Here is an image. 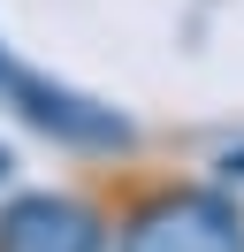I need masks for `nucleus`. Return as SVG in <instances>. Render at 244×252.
<instances>
[{
    "label": "nucleus",
    "instance_id": "f257e3e1",
    "mask_svg": "<svg viewBox=\"0 0 244 252\" xmlns=\"http://www.w3.org/2000/svg\"><path fill=\"white\" fill-rule=\"evenodd\" d=\"M115 252H244V206L214 184H168L130 206Z\"/></svg>",
    "mask_w": 244,
    "mask_h": 252
},
{
    "label": "nucleus",
    "instance_id": "f03ea898",
    "mask_svg": "<svg viewBox=\"0 0 244 252\" xmlns=\"http://www.w3.org/2000/svg\"><path fill=\"white\" fill-rule=\"evenodd\" d=\"M8 107L23 115L30 130H46L54 145H76V153H130V115H115L107 99H84V92H69V84H54V77H38V69H8Z\"/></svg>",
    "mask_w": 244,
    "mask_h": 252
},
{
    "label": "nucleus",
    "instance_id": "7ed1b4c3",
    "mask_svg": "<svg viewBox=\"0 0 244 252\" xmlns=\"http://www.w3.org/2000/svg\"><path fill=\"white\" fill-rule=\"evenodd\" d=\"M0 252H107V221L76 191H23L0 206Z\"/></svg>",
    "mask_w": 244,
    "mask_h": 252
},
{
    "label": "nucleus",
    "instance_id": "20e7f679",
    "mask_svg": "<svg viewBox=\"0 0 244 252\" xmlns=\"http://www.w3.org/2000/svg\"><path fill=\"white\" fill-rule=\"evenodd\" d=\"M221 176H229V184L244 176V145H229V153H221Z\"/></svg>",
    "mask_w": 244,
    "mask_h": 252
},
{
    "label": "nucleus",
    "instance_id": "39448f33",
    "mask_svg": "<svg viewBox=\"0 0 244 252\" xmlns=\"http://www.w3.org/2000/svg\"><path fill=\"white\" fill-rule=\"evenodd\" d=\"M8 168H15V160H8V145H0V184H8Z\"/></svg>",
    "mask_w": 244,
    "mask_h": 252
},
{
    "label": "nucleus",
    "instance_id": "423d86ee",
    "mask_svg": "<svg viewBox=\"0 0 244 252\" xmlns=\"http://www.w3.org/2000/svg\"><path fill=\"white\" fill-rule=\"evenodd\" d=\"M0 84H8V54H0Z\"/></svg>",
    "mask_w": 244,
    "mask_h": 252
}]
</instances>
